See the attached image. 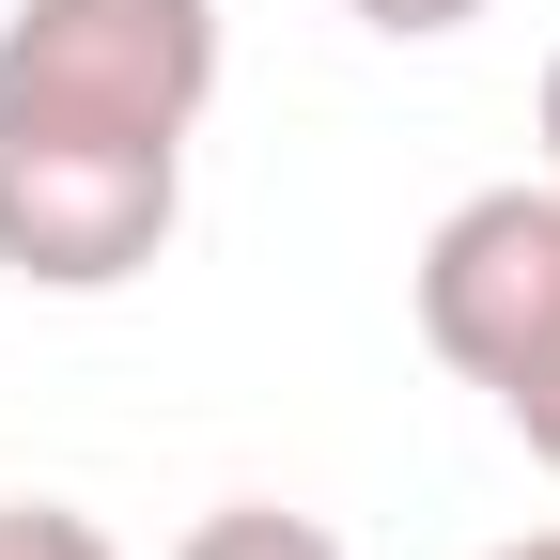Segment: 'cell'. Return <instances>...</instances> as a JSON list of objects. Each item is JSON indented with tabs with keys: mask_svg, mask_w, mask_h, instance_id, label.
Listing matches in <instances>:
<instances>
[{
	"mask_svg": "<svg viewBox=\"0 0 560 560\" xmlns=\"http://www.w3.org/2000/svg\"><path fill=\"white\" fill-rule=\"evenodd\" d=\"M420 296V342L514 420V452L560 467V172L529 187H467L405 265Z\"/></svg>",
	"mask_w": 560,
	"mask_h": 560,
	"instance_id": "6da1fadb",
	"label": "cell"
},
{
	"mask_svg": "<svg viewBox=\"0 0 560 560\" xmlns=\"http://www.w3.org/2000/svg\"><path fill=\"white\" fill-rule=\"evenodd\" d=\"M219 0H16L0 16V125H62V140H202L219 109Z\"/></svg>",
	"mask_w": 560,
	"mask_h": 560,
	"instance_id": "7a4b0ae2",
	"label": "cell"
},
{
	"mask_svg": "<svg viewBox=\"0 0 560 560\" xmlns=\"http://www.w3.org/2000/svg\"><path fill=\"white\" fill-rule=\"evenodd\" d=\"M172 234H187V156L172 140L0 125V280L16 296H125Z\"/></svg>",
	"mask_w": 560,
	"mask_h": 560,
	"instance_id": "3957f363",
	"label": "cell"
},
{
	"mask_svg": "<svg viewBox=\"0 0 560 560\" xmlns=\"http://www.w3.org/2000/svg\"><path fill=\"white\" fill-rule=\"evenodd\" d=\"M172 560H342V529L327 514H280V499H219Z\"/></svg>",
	"mask_w": 560,
	"mask_h": 560,
	"instance_id": "277c9868",
	"label": "cell"
},
{
	"mask_svg": "<svg viewBox=\"0 0 560 560\" xmlns=\"http://www.w3.org/2000/svg\"><path fill=\"white\" fill-rule=\"evenodd\" d=\"M0 560H125L94 514H62V499H0Z\"/></svg>",
	"mask_w": 560,
	"mask_h": 560,
	"instance_id": "5b68a950",
	"label": "cell"
},
{
	"mask_svg": "<svg viewBox=\"0 0 560 560\" xmlns=\"http://www.w3.org/2000/svg\"><path fill=\"white\" fill-rule=\"evenodd\" d=\"M359 32H389V47H452L467 16H499V0H342Z\"/></svg>",
	"mask_w": 560,
	"mask_h": 560,
	"instance_id": "8992f818",
	"label": "cell"
},
{
	"mask_svg": "<svg viewBox=\"0 0 560 560\" xmlns=\"http://www.w3.org/2000/svg\"><path fill=\"white\" fill-rule=\"evenodd\" d=\"M529 125H545V172H560V47H545V109H529Z\"/></svg>",
	"mask_w": 560,
	"mask_h": 560,
	"instance_id": "52a82bcc",
	"label": "cell"
},
{
	"mask_svg": "<svg viewBox=\"0 0 560 560\" xmlns=\"http://www.w3.org/2000/svg\"><path fill=\"white\" fill-rule=\"evenodd\" d=\"M482 560H560V529H514V545H482Z\"/></svg>",
	"mask_w": 560,
	"mask_h": 560,
	"instance_id": "ba28073f",
	"label": "cell"
}]
</instances>
